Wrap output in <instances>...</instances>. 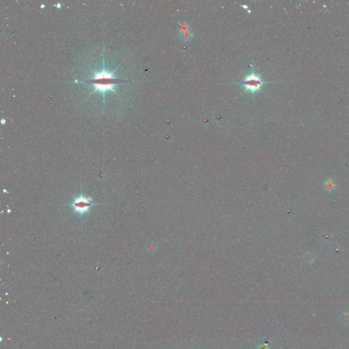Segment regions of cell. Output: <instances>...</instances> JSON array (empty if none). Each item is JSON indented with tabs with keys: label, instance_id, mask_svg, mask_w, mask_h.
Wrapping results in <instances>:
<instances>
[{
	"label": "cell",
	"instance_id": "cell-1",
	"mask_svg": "<svg viewBox=\"0 0 349 349\" xmlns=\"http://www.w3.org/2000/svg\"><path fill=\"white\" fill-rule=\"evenodd\" d=\"M114 72L115 70L114 71H113L111 73L107 72L105 71V70H102V72L99 73L97 72H95L94 79L89 81V82H94L95 85H96L95 90L92 92V94L94 93L96 91H99L103 94L104 96L105 93L108 90H111L113 91V92L116 93L115 90L113 89V87H114L116 84L118 83V82H119L120 80H117V79L113 77L112 75Z\"/></svg>",
	"mask_w": 349,
	"mask_h": 349
},
{
	"label": "cell",
	"instance_id": "cell-2",
	"mask_svg": "<svg viewBox=\"0 0 349 349\" xmlns=\"http://www.w3.org/2000/svg\"><path fill=\"white\" fill-rule=\"evenodd\" d=\"M96 205L92 203L91 198L85 197L81 192L79 197L75 198L68 205L72 208L74 213H77L81 218H82L87 213H90V209Z\"/></svg>",
	"mask_w": 349,
	"mask_h": 349
},
{
	"label": "cell",
	"instance_id": "cell-3",
	"mask_svg": "<svg viewBox=\"0 0 349 349\" xmlns=\"http://www.w3.org/2000/svg\"><path fill=\"white\" fill-rule=\"evenodd\" d=\"M265 83H267V82H264L262 80L261 75L256 74L254 71L251 72L249 75H246L244 80L240 82V84L244 87L243 92L244 93L245 91H249L252 94V98H254L256 92L261 91L262 85Z\"/></svg>",
	"mask_w": 349,
	"mask_h": 349
},
{
	"label": "cell",
	"instance_id": "cell-4",
	"mask_svg": "<svg viewBox=\"0 0 349 349\" xmlns=\"http://www.w3.org/2000/svg\"><path fill=\"white\" fill-rule=\"evenodd\" d=\"M177 35L183 42H188L193 37V33H192L191 27L186 22L178 23Z\"/></svg>",
	"mask_w": 349,
	"mask_h": 349
},
{
	"label": "cell",
	"instance_id": "cell-5",
	"mask_svg": "<svg viewBox=\"0 0 349 349\" xmlns=\"http://www.w3.org/2000/svg\"><path fill=\"white\" fill-rule=\"evenodd\" d=\"M324 188L328 192H332L336 188V183L334 179L332 178H329L327 179L324 183Z\"/></svg>",
	"mask_w": 349,
	"mask_h": 349
},
{
	"label": "cell",
	"instance_id": "cell-6",
	"mask_svg": "<svg viewBox=\"0 0 349 349\" xmlns=\"http://www.w3.org/2000/svg\"><path fill=\"white\" fill-rule=\"evenodd\" d=\"M305 261L309 263H312L315 261V256L312 252H308L305 255Z\"/></svg>",
	"mask_w": 349,
	"mask_h": 349
},
{
	"label": "cell",
	"instance_id": "cell-7",
	"mask_svg": "<svg viewBox=\"0 0 349 349\" xmlns=\"http://www.w3.org/2000/svg\"><path fill=\"white\" fill-rule=\"evenodd\" d=\"M341 321H342V323H344V324H348L349 323V313H348V312H344V313L341 316Z\"/></svg>",
	"mask_w": 349,
	"mask_h": 349
},
{
	"label": "cell",
	"instance_id": "cell-8",
	"mask_svg": "<svg viewBox=\"0 0 349 349\" xmlns=\"http://www.w3.org/2000/svg\"><path fill=\"white\" fill-rule=\"evenodd\" d=\"M257 349H270V347H269L268 342L263 340V342H262L261 344L258 346Z\"/></svg>",
	"mask_w": 349,
	"mask_h": 349
},
{
	"label": "cell",
	"instance_id": "cell-9",
	"mask_svg": "<svg viewBox=\"0 0 349 349\" xmlns=\"http://www.w3.org/2000/svg\"><path fill=\"white\" fill-rule=\"evenodd\" d=\"M1 122H2V124H5V123H6V120H4V119H2Z\"/></svg>",
	"mask_w": 349,
	"mask_h": 349
},
{
	"label": "cell",
	"instance_id": "cell-10",
	"mask_svg": "<svg viewBox=\"0 0 349 349\" xmlns=\"http://www.w3.org/2000/svg\"><path fill=\"white\" fill-rule=\"evenodd\" d=\"M57 8H60V7H61V4H58L57 5Z\"/></svg>",
	"mask_w": 349,
	"mask_h": 349
},
{
	"label": "cell",
	"instance_id": "cell-11",
	"mask_svg": "<svg viewBox=\"0 0 349 349\" xmlns=\"http://www.w3.org/2000/svg\"><path fill=\"white\" fill-rule=\"evenodd\" d=\"M44 5H42V6H41V8H44Z\"/></svg>",
	"mask_w": 349,
	"mask_h": 349
}]
</instances>
